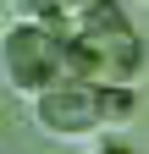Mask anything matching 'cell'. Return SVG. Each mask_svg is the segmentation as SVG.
Returning <instances> with one entry per match:
<instances>
[{
    "label": "cell",
    "mask_w": 149,
    "mask_h": 154,
    "mask_svg": "<svg viewBox=\"0 0 149 154\" xmlns=\"http://www.w3.org/2000/svg\"><path fill=\"white\" fill-rule=\"evenodd\" d=\"M6 77H11V88H33V94L61 83L66 77V33H55L44 22H17L6 33Z\"/></svg>",
    "instance_id": "1"
},
{
    "label": "cell",
    "mask_w": 149,
    "mask_h": 154,
    "mask_svg": "<svg viewBox=\"0 0 149 154\" xmlns=\"http://www.w3.org/2000/svg\"><path fill=\"white\" fill-rule=\"evenodd\" d=\"M100 154H133V149H127V143H105Z\"/></svg>",
    "instance_id": "4"
},
{
    "label": "cell",
    "mask_w": 149,
    "mask_h": 154,
    "mask_svg": "<svg viewBox=\"0 0 149 154\" xmlns=\"http://www.w3.org/2000/svg\"><path fill=\"white\" fill-rule=\"evenodd\" d=\"M100 99H105V116H133V88L127 83H100Z\"/></svg>",
    "instance_id": "3"
},
{
    "label": "cell",
    "mask_w": 149,
    "mask_h": 154,
    "mask_svg": "<svg viewBox=\"0 0 149 154\" xmlns=\"http://www.w3.org/2000/svg\"><path fill=\"white\" fill-rule=\"evenodd\" d=\"M66 6H88V0H66Z\"/></svg>",
    "instance_id": "5"
},
{
    "label": "cell",
    "mask_w": 149,
    "mask_h": 154,
    "mask_svg": "<svg viewBox=\"0 0 149 154\" xmlns=\"http://www.w3.org/2000/svg\"><path fill=\"white\" fill-rule=\"evenodd\" d=\"M39 121L55 138H83L105 121V99H100V83L88 77H61L39 94Z\"/></svg>",
    "instance_id": "2"
}]
</instances>
